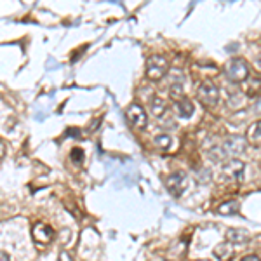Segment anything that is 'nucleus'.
Masks as SVG:
<instances>
[{
  "instance_id": "obj_14",
  "label": "nucleus",
  "mask_w": 261,
  "mask_h": 261,
  "mask_svg": "<svg viewBox=\"0 0 261 261\" xmlns=\"http://www.w3.org/2000/svg\"><path fill=\"white\" fill-rule=\"evenodd\" d=\"M214 256H216L219 261H228L233 256L232 244H230V242H223V244H219L218 247L214 249Z\"/></svg>"
},
{
  "instance_id": "obj_8",
  "label": "nucleus",
  "mask_w": 261,
  "mask_h": 261,
  "mask_svg": "<svg viewBox=\"0 0 261 261\" xmlns=\"http://www.w3.org/2000/svg\"><path fill=\"white\" fill-rule=\"evenodd\" d=\"M251 233L245 232V230H240V228H230L226 232V242H230L232 245H244L247 242H251Z\"/></svg>"
},
{
  "instance_id": "obj_7",
  "label": "nucleus",
  "mask_w": 261,
  "mask_h": 261,
  "mask_svg": "<svg viewBox=\"0 0 261 261\" xmlns=\"http://www.w3.org/2000/svg\"><path fill=\"white\" fill-rule=\"evenodd\" d=\"M221 174L226 180L240 181L242 178H244V162L237 160V158H230V160L223 162Z\"/></svg>"
},
{
  "instance_id": "obj_3",
  "label": "nucleus",
  "mask_w": 261,
  "mask_h": 261,
  "mask_svg": "<svg viewBox=\"0 0 261 261\" xmlns=\"http://www.w3.org/2000/svg\"><path fill=\"white\" fill-rule=\"evenodd\" d=\"M197 98H199V101L204 107L213 108L216 107L219 101V89L213 82H204V84L199 87V91H197Z\"/></svg>"
},
{
  "instance_id": "obj_9",
  "label": "nucleus",
  "mask_w": 261,
  "mask_h": 261,
  "mask_svg": "<svg viewBox=\"0 0 261 261\" xmlns=\"http://www.w3.org/2000/svg\"><path fill=\"white\" fill-rule=\"evenodd\" d=\"M223 150L228 155V158H233L235 155H240L245 152V141L242 138H230L228 141H225Z\"/></svg>"
},
{
  "instance_id": "obj_5",
  "label": "nucleus",
  "mask_w": 261,
  "mask_h": 261,
  "mask_svg": "<svg viewBox=\"0 0 261 261\" xmlns=\"http://www.w3.org/2000/svg\"><path fill=\"white\" fill-rule=\"evenodd\" d=\"M165 187H167V192L172 197H181L185 194L188 187V180H187V174L185 172H172L167 176L165 180Z\"/></svg>"
},
{
  "instance_id": "obj_10",
  "label": "nucleus",
  "mask_w": 261,
  "mask_h": 261,
  "mask_svg": "<svg viewBox=\"0 0 261 261\" xmlns=\"http://www.w3.org/2000/svg\"><path fill=\"white\" fill-rule=\"evenodd\" d=\"M176 112L181 119H188V117H192L195 112L194 101L188 100V98H181L180 101H176Z\"/></svg>"
},
{
  "instance_id": "obj_17",
  "label": "nucleus",
  "mask_w": 261,
  "mask_h": 261,
  "mask_svg": "<svg viewBox=\"0 0 261 261\" xmlns=\"http://www.w3.org/2000/svg\"><path fill=\"white\" fill-rule=\"evenodd\" d=\"M169 94H171L172 100L180 101L181 98H183V85L178 84V82H174V84L171 85V91H169Z\"/></svg>"
},
{
  "instance_id": "obj_18",
  "label": "nucleus",
  "mask_w": 261,
  "mask_h": 261,
  "mask_svg": "<svg viewBox=\"0 0 261 261\" xmlns=\"http://www.w3.org/2000/svg\"><path fill=\"white\" fill-rule=\"evenodd\" d=\"M71 160H73L75 164H80V162H84V150H82V148H73V150H71Z\"/></svg>"
},
{
  "instance_id": "obj_16",
  "label": "nucleus",
  "mask_w": 261,
  "mask_h": 261,
  "mask_svg": "<svg viewBox=\"0 0 261 261\" xmlns=\"http://www.w3.org/2000/svg\"><path fill=\"white\" fill-rule=\"evenodd\" d=\"M153 145L160 150H167L171 146V136L167 134H158L157 138L153 139Z\"/></svg>"
},
{
  "instance_id": "obj_20",
  "label": "nucleus",
  "mask_w": 261,
  "mask_h": 261,
  "mask_svg": "<svg viewBox=\"0 0 261 261\" xmlns=\"http://www.w3.org/2000/svg\"><path fill=\"white\" fill-rule=\"evenodd\" d=\"M240 261H261L259 256H256V254H251V256H245V258H242Z\"/></svg>"
},
{
  "instance_id": "obj_2",
  "label": "nucleus",
  "mask_w": 261,
  "mask_h": 261,
  "mask_svg": "<svg viewBox=\"0 0 261 261\" xmlns=\"http://www.w3.org/2000/svg\"><path fill=\"white\" fill-rule=\"evenodd\" d=\"M169 71V61L167 58L160 54H155V56H150L146 59V77L153 82H158L160 78L165 77V73Z\"/></svg>"
},
{
  "instance_id": "obj_13",
  "label": "nucleus",
  "mask_w": 261,
  "mask_h": 261,
  "mask_svg": "<svg viewBox=\"0 0 261 261\" xmlns=\"http://www.w3.org/2000/svg\"><path fill=\"white\" fill-rule=\"evenodd\" d=\"M240 209V202L235 199L228 200V202H223L221 206L218 207V213L223 214V216H232V214H237Z\"/></svg>"
},
{
  "instance_id": "obj_22",
  "label": "nucleus",
  "mask_w": 261,
  "mask_h": 261,
  "mask_svg": "<svg viewBox=\"0 0 261 261\" xmlns=\"http://www.w3.org/2000/svg\"><path fill=\"white\" fill-rule=\"evenodd\" d=\"M254 112L258 113V115H261V98L258 101H256V105H254Z\"/></svg>"
},
{
  "instance_id": "obj_21",
  "label": "nucleus",
  "mask_w": 261,
  "mask_h": 261,
  "mask_svg": "<svg viewBox=\"0 0 261 261\" xmlns=\"http://www.w3.org/2000/svg\"><path fill=\"white\" fill-rule=\"evenodd\" d=\"M4 155H6V146H4V141L0 139V162H2Z\"/></svg>"
},
{
  "instance_id": "obj_19",
  "label": "nucleus",
  "mask_w": 261,
  "mask_h": 261,
  "mask_svg": "<svg viewBox=\"0 0 261 261\" xmlns=\"http://www.w3.org/2000/svg\"><path fill=\"white\" fill-rule=\"evenodd\" d=\"M58 261H73V256H71L70 251H61L58 256Z\"/></svg>"
},
{
  "instance_id": "obj_1",
  "label": "nucleus",
  "mask_w": 261,
  "mask_h": 261,
  "mask_svg": "<svg viewBox=\"0 0 261 261\" xmlns=\"http://www.w3.org/2000/svg\"><path fill=\"white\" fill-rule=\"evenodd\" d=\"M225 75L233 84H242L249 77V65L242 58H232L225 65Z\"/></svg>"
},
{
  "instance_id": "obj_4",
  "label": "nucleus",
  "mask_w": 261,
  "mask_h": 261,
  "mask_svg": "<svg viewBox=\"0 0 261 261\" xmlns=\"http://www.w3.org/2000/svg\"><path fill=\"white\" fill-rule=\"evenodd\" d=\"M126 117H127V122H129L134 129H145L146 122H148V117H146L145 108L138 103H132L127 107Z\"/></svg>"
},
{
  "instance_id": "obj_12",
  "label": "nucleus",
  "mask_w": 261,
  "mask_h": 261,
  "mask_svg": "<svg viewBox=\"0 0 261 261\" xmlns=\"http://www.w3.org/2000/svg\"><path fill=\"white\" fill-rule=\"evenodd\" d=\"M242 84H244V91L249 98H254L261 91V78L258 77H247Z\"/></svg>"
},
{
  "instance_id": "obj_23",
  "label": "nucleus",
  "mask_w": 261,
  "mask_h": 261,
  "mask_svg": "<svg viewBox=\"0 0 261 261\" xmlns=\"http://www.w3.org/2000/svg\"><path fill=\"white\" fill-rule=\"evenodd\" d=\"M0 261H9V256H7L6 252L0 251Z\"/></svg>"
},
{
  "instance_id": "obj_11",
  "label": "nucleus",
  "mask_w": 261,
  "mask_h": 261,
  "mask_svg": "<svg viewBox=\"0 0 261 261\" xmlns=\"http://www.w3.org/2000/svg\"><path fill=\"white\" fill-rule=\"evenodd\" d=\"M150 112L153 113V117H157V119H162V117L167 113V103H165L162 98H158V96H153L152 100H150Z\"/></svg>"
},
{
  "instance_id": "obj_6",
  "label": "nucleus",
  "mask_w": 261,
  "mask_h": 261,
  "mask_svg": "<svg viewBox=\"0 0 261 261\" xmlns=\"http://www.w3.org/2000/svg\"><path fill=\"white\" fill-rule=\"evenodd\" d=\"M32 237L39 247H45L54 239V230L47 223H35L32 228Z\"/></svg>"
},
{
  "instance_id": "obj_15",
  "label": "nucleus",
  "mask_w": 261,
  "mask_h": 261,
  "mask_svg": "<svg viewBox=\"0 0 261 261\" xmlns=\"http://www.w3.org/2000/svg\"><path fill=\"white\" fill-rule=\"evenodd\" d=\"M247 138H249V143H251V145L261 146V120L249 127Z\"/></svg>"
}]
</instances>
